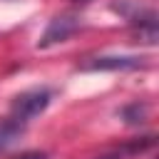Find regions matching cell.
Returning <instances> with one entry per match:
<instances>
[{
	"label": "cell",
	"instance_id": "cell-1",
	"mask_svg": "<svg viewBox=\"0 0 159 159\" xmlns=\"http://www.w3.org/2000/svg\"><path fill=\"white\" fill-rule=\"evenodd\" d=\"M50 102H52V89H47V87H35V89L20 92L10 104V117L27 124L35 117H40L50 107Z\"/></svg>",
	"mask_w": 159,
	"mask_h": 159
},
{
	"label": "cell",
	"instance_id": "cell-2",
	"mask_svg": "<svg viewBox=\"0 0 159 159\" xmlns=\"http://www.w3.org/2000/svg\"><path fill=\"white\" fill-rule=\"evenodd\" d=\"M77 30H80V17H77V15H70V12L55 15V17L47 22L42 37L37 40V47H50V45L65 42V40H70Z\"/></svg>",
	"mask_w": 159,
	"mask_h": 159
},
{
	"label": "cell",
	"instance_id": "cell-3",
	"mask_svg": "<svg viewBox=\"0 0 159 159\" xmlns=\"http://www.w3.org/2000/svg\"><path fill=\"white\" fill-rule=\"evenodd\" d=\"M142 57H134V55H104V57H92L87 62L80 65V70L84 72H117V70H137L142 67Z\"/></svg>",
	"mask_w": 159,
	"mask_h": 159
},
{
	"label": "cell",
	"instance_id": "cell-4",
	"mask_svg": "<svg viewBox=\"0 0 159 159\" xmlns=\"http://www.w3.org/2000/svg\"><path fill=\"white\" fill-rule=\"evenodd\" d=\"M149 147H154V137L152 134L149 137H137V139H132V142H127V144H122V147H117L112 152H104V154H99L94 159H129L134 154H142Z\"/></svg>",
	"mask_w": 159,
	"mask_h": 159
},
{
	"label": "cell",
	"instance_id": "cell-5",
	"mask_svg": "<svg viewBox=\"0 0 159 159\" xmlns=\"http://www.w3.org/2000/svg\"><path fill=\"white\" fill-rule=\"evenodd\" d=\"M22 134H25V124H22V122H17V119H12V117L0 119V152L10 149Z\"/></svg>",
	"mask_w": 159,
	"mask_h": 159
},
{
	"label": "cell",
	"instance_id": "cell-6",
	"mask_svg": "<svg viewBox=\"0 0 159 159\" xmlns=\"http://www.w3.org/2000/svg\"><path fill=\"white\" fill-rule=\"evenodd\" d=\"M119 117L127 122V124H142L144 117H147V104L144 102H132V104H124L119 109Z\"/></svg>",
	"mask_w": 159,
	"mask_h": 159
},
{
	"label": "cell",
	"instance_id": "cell-7",
	"mask_svg": "<svg viewBox=\"0 0 159 159\" xmlns=\"http://www.w3.org/2000/svg\"><path fill=\"white\" fill-rule=\"evenodd\" d=\"M12 159H47V154L45 152H25V154H17Z\"/></svg>",
	"mask_w": 159,
	"mask_h": 159
},
{
	"label": "cell",
	"instance_id": "cell-8",
	"mask_svg": "<svg viewBox=\"0 0 159 159\" xmlns=\"http://www.w3.org/2000/svg\"><path fill=\"white\" fill-rule=\"evenodd\" d=\"M75 2H89V0H75Z\"/></svg>",
	"mask_w": 159,
	"mask_h": 159
}]
</instances>
